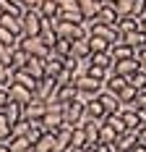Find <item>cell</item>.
Here are the masks:
<instances>
[{
  "label": "cell",
  "instance_id": "cell-30",
  "mask_svg": "<svg viewBox=\"0 0 146 152\" xmlns=\"http://www.w3.org/2000/svg\"><path fill=\"white\" fill-rule=\"evenodd\" d=\"M89 63H94V66H104V68H110V66H112V55H110V50H107V53H91V55H89Z\"/></svg>",
  "mask_w": 146,
  "mask_h": 152
},
{
  "label": "cell",
  "instance_id": "cell-12",
  "mask_svg": "<svg viewBox=\"0 0 146 152\" xmlns=\"http://www.w3.org/2000/svg\"><path fill=\"white\" fill-rule=\"evenodd\" d=\"M136 134H138V131H131V129H128V131H123V134H117L115 147H117L120 152H131L133 147H136Z\"/></svg>",
  "mask_w": 146,
  "mask_h": 152
},
{
  "label": "cell",
  "instance_id": "cell-1",
  "mask_svg": "<svg viewBox=\"0 0 146 152\" xmlns=\"http://www.w3.org/2000/svg\"><path fill=\"white\" fill-rule=\"evenodd\" d=\"M42 21H44V16L39 13V8L24 11V13H21V26H24V34H29V37H39V31H42Z\"/></svg>",
  "mask_w": 146,
  "mask_h": 152
},
{
  "label": "cell",
  "instance_id": "cell-17",
  "mask_svg": "<svg viewBox=\"0 0 146 152\" xmlns=\"http://www.w3.org/2000/svg\"><path fill=\"white\" fill-rule=\"evenodd\" d=\"M123 39H125V45H131L133 50H141V47H146V31H141V29L128 31V34H123Z\"/></svg>",
  "mask_w": 146,
  "mask_h": 152
},
{
  "label": "cell",
  "instance_id": "cell-6",
  "mask_svg": "<svg viewBox=\"0 0 146 152\" xmlns=\"http://www.w3.org/2000/svg\"><path fill=\"white\" fill-rule=\"evenodd\" d=\"M97 100L102 102V107L107 110V113H120V94L117 92H110V89H102L99 94H97Z\"/></svg>",
  "mask_w": 146,
  "mask_h": 152
},
{
  "label": "cell",
  "instance_id": "cell-43",
  "mask_svg": "<svg viewBox=\"0 0 146 152\" xmlns=\"http://www.w3.org/2000/svg\"><path fill=\"white\" fill-rule=\"evenodd\" d=\"M11 53H13V47H8V45L0 42V63H8V66H11Z\"/></svg>",
  "mask_w": 146,
  "mask_h": 152
},
{
  "label": "cell",
  "instance_id": "cell-7",
  "mask_svg": "<svg viewBox=\"0 0 146 152\" xmlns=\"http://www.w3.org/2000/svg\"><path fill=\"white\" fill-rule=\"evenodd\" d=\"M31 150H34V152H60V147H58V139H55V134L44 131L42 137L31 144Z\"/></svg>",
  "mask_w": 146,
  "mask_h": 152
},
{
  "label": "cell",
  "instance_id": "cell-40",
  "mask_svg": "<svg viewBox=\"0 0 146 152\" xmlns=\"http://www.w3.org/2000/svg\"><path fill=\"white\" fill-rule=\"evenodd\" d=\"M112 5L117 8V13H120V16H131L133 13V0H115Z\"/></svg>",
  "mask_w": 146,
  "mask_h": 152
},
{
  "label": "cell",
  "instance_id": "cell-36",
  "mask_svg": "<svg viewBox=\"0 0 146 152\" xmlns=\"http://www.w3.org/2000/svg\"><path fill=\"white\" fill-rule=\"evenodd\" d=\"M71 47H73V39H65V37H58V42L52 45V50L58 53V55H71Z\"/></svg>",
  "mask_w": 146,
  "mask_h": 152
},
{
  "label": "cell",
  "instance_id": "cell-37",
  "mask_svg": "<svg viewBox=\"0 0 146 152\" xmlns=\"http://www.w3.org/2000/svg\"><path fill=\"white\" fill-rule=\"evenodd\" d=\"M0 42L8 47H18V37H16L13 31H8L5 26H0Z\"/></svg>",
  "mask_w": 146,
  "mask_h": 152
},
{
  "label": "cell",
  "instance_id": "cell-38",
  "mask_svg": "<svg viewBox=\"0 0 146 152\" xmlns=\"http://www.w3.org/2000/svg\"><path fill=\"white\" fill-rule=\"evenodd\" d=\"M117 94H120V102H133V100H136V94H138V89H136L133 84H125Z\"/></svg>",
  "mask_w": 146,
  "mask_h": 152
},
{
  "label": "cell",
  "instance_id": "cell-34",
  "mask_svg": "<svg viewBox=\"0 0 146 152\" xmlns=\"http://www.w3.org/2000/svg\"><path fill=\"white\" fill-rule=\"evenodd\" d=\"M44 134V126H42V121H29V129H26V137H29V142L34 144L37 139Z\"/></svg>",
  "mask_w": 146,
  "mask_h": 152
},
{
  "label": "cell",
  "instance_id": "cell-46",
  "mask_svg": "<svg viewBox=\"0 0 146 152\" xmlns=\"http://www.w3.org/2000/svg\"><path fill=\"white\" fill-rule=\"evenodd\" d=\"M136 61H138V66H141V68H146V47L136 50Z\"/></svg>",
  "mask_w": 146,
  "mask_h": 152
},
{
  "label": "cell",
  "instance_id": "cell-20",
  "mask_svg": "<svg viewBox=\"0 0 146 152\" xmlns=\"http://www.w3.org/2000/svg\"><path fill=\"white\" fill-rule=\"evenodd\" d=\"M117 29L123 31V34L141 29V18H136V16H120V21H117Z\"/></svg>",
  "mask_w": 146,
  "mask_h": 152
},
{
  "label": "cell",
  "instance_id": "cell-33",
  "mask_svg": "<svg viewBox=\"0 0 146 152\" xmlns=\"http://www.w3.org/2000/svg\"><path fill=\"white\" fill-rule=\"evenodd\" d=\"M128 84H133L138 92L146 89V68H138L136 74H131V76H128Z\"/></svg>",
  "mask_w": 146,
  "mask_h": 152
},
{
  "label": "cell",
  "instance_id": "cell-39",
  "mask_svg": "<svg viewBox=\"0 0 146 152\" xmlns=\"http://www.w3.org/2000/svg\"><path fill=\"white\" fill-rule=\"evenodd\" d=\"M11 139V121L5 118V113L0 110V142H8Z\"/></svg>",
  "mask_w": 146,
  "mask_h": 152
},
{
  "label": "cell",
  "instance_id": "cell-29",
  "mask_svg": "<svg viewBox=\"0 0 146 152\" xmlns=\"http://www.w3.org/2000/svg\"><path fill=\"white\" fill-rule=\"evenodd\" d=\"M128 84V79L125 76H120V74H112L107 81H104V89H110V92H120L123 87Z\"/></svg>",
  "mask_w": 146,
  "mask_h": 152
},
{
  "label": "cell",
  "instance_id": "cell-49",
  "mask_svg": "<svg viewBox=\"0 0 146 152\" xmlns=\"http://www.w3.org/2000/svg\"><path fill=\"white\" fill-rule=\"evenodd\" d=\"M131 152H146V147H144V144H136V147H133Z\"/></svg>",
  "mask_w": 146,
  "mask_h": 152
},
{
  "label": "cell",
  "instance_id": "cell-52",
  "mask_svg": "<svg viewBox=\"0 0 146 152\" xmlns=\"http://www.w3.org/2000/svg\"><path fill=\"white\" fill-rule=\"evenodd\" d=\"M107 3H115V0H107Z\"/></svg>",
  "mask_w": 146,
  "mask_h": 152
},
{
  "label": "cell",
  "instance_id": "cell-42",
  "mask_svg": "<svg viewBox=\"0 0 146 152\" xmlns=\"http://www.w3.org/2000/svg\"><path fill=\"white\" fill-rule=\"evenodd\" d=\"M55 81H58L60 87H63V84H73V71H68V68H63V71H60V74L55 76Z\"/></svg>",
  "mask_w": 146,
  "mask_h": 152
},
{
  "label": "cell",
  "instance_id": "cell-25",
  "mask_svg": "<svg viewBox=\"0 0 146 152\" xmlns=\"http://www.w3.org/2000/svg\"><path fill=\"white\" fill-rule=\"evenodd\" d=\"M86 144H89V139H86L84 126H76L73 129V139H71V150H84Z\"/></svg>",
  "mask_w": 146,
  "mask_h": 152
},
{
  "label": "cell",
  "instance_id": "cell-3",
  "mask_svg": "<svg viewBox=\"0 0 146 152\" xmlns=\"http://www.w3.org/2000/svg\"><path fill=\"white\" fill-rule=\"evenodd\" d=\"M84 102H81V100H78V97H76V100H71V102H65V105H63V121L65 123H71L73 129H76V126H81V115H84Z\"/></svg>",
  "mask_w": 146,
  "mask_h": 152
},
{
  "label": "cell",
  "instance_id": "cell-2",
  "mask_svg": "<svg viewBox=\"0 0 146 152\" xmlns=\"http://www.w3.org/2000/svg\"><path fill=\"white\" fill-rule=\"evenodd\" d=\"M18 47H24L29 55H37V58H47V53H50V47L44 45L39 37H29V34L18 37Z\"/></svg>",
  "mask_w": 146,
  "mask_h": 152
},
{
  "label": "cell",
  "instance_id": "cell-24",
  "mask_svg": "<svg viewBox=\"0 0 146 152\" xmlns=\"http://www.w3.org/2000/svg\"><path fill=\"white\" fill-rule=\"evenodd\" d=\"M13 81L21 84V87H26V89H31V92H34V87H37V79H34L29 71H24V68H18V71L13 74Z\"/></svg>",
  "mask_w": 146,
  "mask_h": 152
},
{
  "label": "cell",
  "instance_id": "cell-8",
  "mask_svg": "<svg viewBox=\"0 0 146 152\" xmlns=\"http://www.w3.org/2000/svg\"><path fill=\"white\" fill-rule=\"evenodd\" d=\"M141 66H138V61H136V55H131V58H123V61H115L112 63V74H120V76H128L136 74Z\"/></svg>",
  "mask_w": 146,
  "mask_h": 152
},
{
  "label": "cell",
  "instance_id": "cell-14",
  "mask_svg": "<svg viewBox=\"0 0 146 152\" xmlns=\"http://www.w3.org/2000/svg\"><path fill=\"white\" fill-rule=\"evenodd\" d=\"M24 71H29L37 81L44 76V58H37V55H29V61H26V66H24Z\"/></svg>",
  "mask_w": 146,
  "mask_h": 152
},
{
  "label": "cell",
  "instance_id": "cell-11",
  "mask_svg": "<svg viewBox=\"0 0 146 152\" xmlns=\"http://www.w3.org/2000/svg\"><path fill=\"white\" fill-rule=\"evenodd\" d=\"M76 94H78V89H76V84H63V87L58 84V92H55V94H52L50 100H58V102H63V105H65V102H71V100H76Z\"/></svg>",
  "mask_w": 146,
  "mask_h": 152
},
{
  "label": "cell",
  "instance_id": "cell-4",
  "mask_svg": "<svg viewBox=\"0 0 146 152\" xmlns=\"http://www.w3.org/2000/svg\"><path fill=\"white\" fill-rule=\"evenodd\" d=\"M55 92H58V81H55V76H42V79L37 81V87H34V97H39V100L47 102Z\"/></svg>",
  "mask_w": 146,
  "mask_h": 152
},
{
  "label": "cell",
  "instance_id": "cell-22",
  "mask_svg": "<svg viewBox=\"0 0 146 152\" xmlns=\"http://www.w3.org/2000/svg\"><path fill=\"white\" fill-rule=\"evenodd\" d=\"M29 61V53L24 50V47H13V53H11V68L18 71V68H24Z\"/></svg>",
  "mask_w": 146,
  "mask_h": 152
},
{
  "label": "cell",
  "instance_id": "cell-13",
  "mask_svg": "<svg viewBox=\"0 0 146 152\" xmlns=\"http://www.w3.org/2000/svg\"><path fill=\"white\" fill-rule=\"evenodd\" d=\"M8 94H11V100H16V102H21V105H26L31 97H34V92L26 89V87H21V84H11V89H8Z\"/></svg>",
  "mask_w": 146,
  "mask_h": 152
},
{
  "label": "cell",
  "instance_id": "cell-32",
  "mask_svg": "<svg viewBox=\"0 0 146 152\" xmlns=\"http://www.w3.org/2000/svg\"><path fill=\"white\" fill-rule=\"evenodd\" d=\"M76 5H78V11L84 13V18L94 16V13H97V8H99V3H97V0H76Z\"/></svg>",
  "mask_w": 146,
  "mask_h": 152
},
{
  "label": "cell",
  "instance_id": "cell-51",
  "mask_svg": "<svg viewBox=\"0 0 146 152\" xmlns=\"http://www.w3.org/2000/svg\"><path fill=\"white\" fill-rule=\"evenodd\" d=\"M141 31H146V16L141 18Z\"/></svg>",
  "mask_w": 146,
  "mask_h": 152
},
{
  "label": "cell",
  "instance_id": "cell-31",
  "mask_svg": "<svg viewBox=\"0 0 146 152\" xmlns=\"http://www.w3.org/2000/svg\"><path fill=\"white\" fill-rule=\"evenodd\" d=\"M13 68L8 66V63H0V87H5V89H11V84H13Z\"/></svg>",
  "mask_w": 146,
  "mask_h": 152
},
{
  "label": "cell",
  "instance_id": "cell-45",
  "mask_svg": "<svg viewBox=\"0 0 146 152\" xmlns=\"http://www.w3.org/2000/svg\"><path fill=\"white\" fill-rule=\"evenodd\" d=\"M8 102H11V94H8V89H5V87H0V110L8 105Z\"/></svg>",
  "mask_w": 146,
  "mask_h": 152
},
{
  "label": "cell",
  "instance_id": "cell-35",
  "mask_svg": "<svg viewBox=\"0 0 146 152\" xmlns=\"http://www.w3.org/2000/svg\"><path fill=\"white\" fill-rule=\"evenodd\" d=\"M89 47H91V53H107V50H110V42L102 39V37L89 34Z\"/></svg>",
  "mask_w": 146,
  "mask_h": 152
},
{
  "label": "cell",
  "instance_id": "cell-28",
  "mask_svg": "<svg viewBox=\"0 0 146 152\" xmlns=\"http://www.w3.org/2000/svg\"><path fill=\"white\" fill-rule=\"evenodd\" d=\"M117 139V131L112 129V126H107V123H102V129H99V139H97V144H115Z\"/></svg>",
  "mask_w": 146,
  "mask_h": 152
},
{
  "label": "cell",
  "instance_id": "cell-15",
  "mask_svg": "<svg viewBox=\"0 0 146 152\" xmlns=\"http://www.w3.org/2000/svg\"><path fill=\"white\" fill-rule=\"evenodd\" d=\"M3 113H5V118H8L11 126H13V123H18L21 118H24V105H21V102H16V100H11L8 105L3 107Z\"/></svg>",
  "mask_w": 146,
  "mask_h": 152
},
{
  "label": "cell",
  "instance_id": "cell-26",
  "mask_svg": "<svg viewBox=\"0 0 146 152\" xmlns=\"http://www.w3.org/2000/svg\"><path fill=\"white\" fill-rule=\"evenodd\" d=\"M120 115H123V121H125V126L131 129V131H138L144 123H141V118H138V113L136 110H120Z\"/></svg>",
  "mask_w": 146,
  "mask_h": 152
},
{
  "label": "cell",
  "instance_id": "cell-21",
  "mask_svg": "<svg viewBox=\"0 0 146 152\" xmlns=\"http://www.w3.org/2000/svg\"><path fill=\"white\" fill-rule=\"evenodd\" d=\"M5 144L11 147V152H29L31 150V142H29L26 134H24V137H11Z\"/></svg>",
  "mask_w": 146,
  "mask_h": 152
},
{
  "label": "cell",
  "instance_id": "cell-10",
  "mask_svg": "<svg viewBox=\"0 0 146 152\" xmlns=\"http://www.w3.org/2000/svg\"><path fill=\"white\" fill-rule=\"evenodd\" d=\"M0 26H5L8 31H13L16 37H21V34H24V26H21V16L0 13Z\"/></svg>",
  "mask_w": 146,
  "mask_h": 152
},
{
  "label": "cell",
  "instance_id": "cell-5",
  "mask_svg": "<svg viewBox=\"0 0 146 152\" xmlns=\"http://www.w3.org/2000/svg\"><path fill=\"white\" fill-rule=\"evenodd\" d=\"M47 113V102L39 97H31L29 102L24 105V118L26 121H42V115Z\"/></svg>",
  "mask_w": 146,
  "mask_h": 152
},
{
  "label": "cell",
  "instance_id": "cell-44",
  "mask_svg": "<svg viewBox=\"0 0 146 152\" xmlns=\"http://www.w3.org/2000/svg\"><path fill=\"white\" fill-rule=\"evenodd\" d=\"M39 3H42V0H18V5H21L24 11H31V8H39Z\"/></svg>",
  "mask_w": 146,
  "mask_h": 152
},
{
  "label": "cell",
  "instance_id": "cell-41",
  "mask_svg": "<svg viewBox=\"0 0 146 152\" xmlns=\"http://www.w3.org/2000/svg\"><path fill=\"white\" fill-rule=\"evenodd\" d=\"M131 16L144 18V16H146V0H133V13Z\"/></svg>",
  "mask_w": 146,
  "mask_h": 152
},
{
  "label": "cell",
  "instance_id": "cell-27",
  "mask_svg": "<svg viewBox=\"0 0 146 152\" xmlns=\"http://www.w3.org/2000/svg\"><path fill=\"white\" fill-rule=\"evenodd\" d=\"M39 13H42L44 18L58 16L60 13V3H58V0H42V3H39Z\"/></svg>",
  "mask_w": 146,
  "mask_h": 152
},
{
  "label": "cell",
  "instance_id": "cell-47",
  "mask_svg": "<svg viewBox=\"0 0 146 152\" xmlns=\"http://www.w3.org/2000/svg\"><path fill=\"white\" fill-rule=\"evenodd\" d=\"M136 144H144V147H146V126L138 129V134H136Z\"/></svg>",
  "mask_w": 146,
  "mask_h": 152
},
{
  "label": "cell",
  "instance_id": "cell-50",
  "mask_svg": "<svg viewBox=\"0 0 146 152\" xmlns=\"http://www.w3.org/2000/svg\"><path fill=\"white\" fill-rule=\"evenodd\" d=\"M0 152H11V147H8L5 142H0Z\"/></svg>",
  "mask_w": 146,
  "mask_h": 152
},
{
  "label": "cell",
  "instance_id": "cell-9",
  "mask_svg": "<svg viewBox=\"0 0 146 152\" xmlns=\"http://www.w3.org/2000/svg\"><path fill=\"white\" fill-rule=\"evenodd\" d=\"M60 71H63V55H58L55 50H50L47 58H44V76H58Z\"/></svg>",
  "mask_w": 146,
  "mask_h": 152
},
{
  "label": "cell",
  "instance_id": "cell-16",
  "mask_svg": "<svg viewBox=\"0 0 146 152\" xmlns=\"http://www.w3.org/2000/svg\"><path fill=\"white\" fill-rule=\"evenodd\" d=\"M39 39H42V42L50 47V50H52V45L58 42V31H55V26H52L47 18L42 21V31H39Z\"/></svg>",
  "mask_w": 146,
  "mask_h": 152
},
{
  "label": "cell",
  "instance_id": "cell-18",
  "mask_svg": "<svg viewBox=\"0 0 146 152\" xmlns=\"http://www.w3.org/2000/svg\"><path fill=\"white\" fill-rule=\"evenodd\" d=\"M71 53L76 58H81V61H86L89 55H91V47H89V37H81V39H73V47Z\"/></svg>",
  "mask_w": 146,
  "mask_h": 152
},
{
  "label": "cell",
  "instance_id": "cell-19",
  "mask_svg": "<svg viewBox=\"0 0 146 152\" xmlns=\"http://www.w3.org/2000/svg\"><path fill=\"white\" fill-rule=\"evenodd\" d=\"M110 55H112V61H123V58L136 55V50L131 45H125V42H120V45H110Z\"/></svg>",
  "mask_w": 146,
  "mask_h": 152
},
{
  "label": "cell",
  "instance_id": "cell-48",
  "mask_svg": "<svg viewBox=\"0 0 146 152\" xmlns=\"http://www.w3.org/2000/svg\"><path fill=\"white\" fill-rule=\"evenodd\" d=\"M81 152H99V150H97V144H86Z\"/></svg>",
  "mask_w": 146,
  "mask_h": 152
},
{
  "label": "cell",
  "instance_id": "cell-23",
  "mask_svg": "<svg viewBox=\"0 0 146 152\" xmlns=\"http://www.w3.org/2000/svg\"><path fill=\"white\" fill-rule=\"evenodd\" d=\"M60 18L63 21H73V24H84L86 18H84V13L78 11V5H73V8H60Z\"/></svg>",
  "mask_w": 146,
  "mask_h": 152
}]
</instances>
